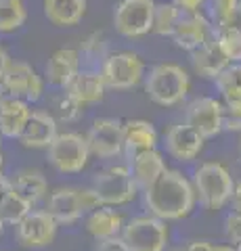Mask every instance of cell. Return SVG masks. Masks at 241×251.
<instances>
[{
  "instance_id": "cell-41",
  "label": "cell",
  "mask_w": 241,
  "mask_h": 251,
  "mask_svg": "<svg viewBox=\"0 0 241 251\" xmlns=\"http://www.w3.org/2000/svg\"><path fill=\"white\" fill-rule=\"evenodd\" d=\"M6 193H11V178L4 176V172H2V174H0V199H2Z\"/></svg>"
},
{
  "instance_id": "cell-25",
  "label": "cell",
  "mask_w": 241,
  "mask_h": 251,
  "mask_svg": "<svg viewBox=\"0 0 241 251\" xmlns=\"http://www.w3.org/2000/svg\"><path fill=\"white\" fill-rule=\"evenodd\" d=\"M11 188L17 195H21L32 205L40 203L49 195V182L40 170H19L17 174L11 176Z\"/></svg>"
},
{
  "instance_id": "cell-5",
  "label": "cell",
  "mask_w": 241,
  "mask_h": 251,
  "mask_svg": "<svg viewBox=\"0 0 241 251\" xmlns=\"http://www.w3.org/2000/svg\"><path fill=\"white\" fill-rule=\"evenodd\" d=\"M107 90H130L145 80L147 65L143 57L134 50L109 52L99 65Z\"/></svg>"
},
{
  "instance_id": "cell-48",
  "label": "cell",
  "mask_w": 241,
  "mask_h": 251,
  "mask_svg": "<svg viewBox=\"0 0 241 251\" xmlns=\"http://www.w3.org/2000/svg\"><path fill=\"white\" fill-rule=\"evenodd\" d=\"M237 251H241V245H239V247H237Z\"/></svg>"
},
{
  "instance_id": "cell-30",
  "label": "cell",
  "mask_w": 241,
  "mask_h": 251,
  "mask_svg": "<svg viewBox=\"0 0 241 251\" xmlns=\"http://www.w3.org/2000/svg\"><path fill=\"white\" fill-rule=\"evenodd\" d=\"M214 40L218 42L231 63L241 65V25H227L214 29Z\"/></svg>"
},
{
  "instance_id": "cell-3",
  "label": "cell",
  "mask_w": 241,
  "mask_h": 251,
  "mask_svg": "<svg viewBox=\"0 0 241 251\" xmlns=\"http://www.w3.org/2000/svg\"><path fill=\"white\" fill-rule=\"evenodd\" d=\"M191 184L195 191V199L204 209L218 211L229 205L235 180L229 168L220 161H204L195 168L191 176Z\"/></svg>"
},
{
  "instance_id": "cell-43",
  "label": "cell",
  "mask_w": 241,
  "mask_h": 251,
  "mask_svg": "<svg viewBox=\"0 0 241 251\" xmlns=\"http://www.w3.org/2000/svg\"><path fill=\"white\" fill-rule=\"evenodd\" d=\"M2 170H4V153H2V149H0V174H2Z\"/></svg>"
},
{
  "instance_id": "cell-34",
  "label": "cell",
  "mask_w": 241,
  "mask_h": 251,
  "mask_svg": "<svg viewBox=\"0 0 241 251\" xmlns=\"http://www.w3.org/2000/svg\"><path fill=\"white\" fill-rule=\"evenodd\" d=\"M214 86H216V92L220 94V99L224 97V94L239 90L241 88V65L231 63L229 67H224L222 72L216 75Z\"/></svg>"
},
{
  "instance_id": "cell-23",
  "label": "cell",
  "mask_w": 241,
  "mask_h": 251,
  "mask_svg": "<svg viewBox=\"0 0 241 251\" xmlns=\"http://www.w3.org/2000/svg\"><path fill=\"white\" fill-rule=\"evenodd\" d=\"M88 9V0H44V17L55 27L78 25Z\"/></svg>"
},
{
  "instance_id": "cell-29",
  "label": "cell",
  "mask_w": 241,
  "mask_h": 251,
  "mask_svg": "<svg viewBox=\"0 0 241 251\" xmlns=\"http://www.w3.org/2000/svg\"><path fill=\"white\" fill-rule=\"evenodd\" d=\"M183 13L170 2H155L153 9V27L151 31L158 36H172V31L176 27V23L181 21Z\"/></svg>"
},
{
  "instance_id": "cell-40",
  "label": "cell",
  "mask_w": 241,
  "mask_h": 251,
  "mask_svg": "<svg viewBox=\"0 0 241 251\" xmlns=\"http://www.w3.org/2000/svg\"><path fill=\"white\" fill-rule=\"evenodd\" d=\"M11 54L6 52V49L4 46H0V82H2V77H4V74H6V69H9V65H11Z\"/></svg>"
},
{
  "instance_id": "cell-11",
  "label": "cell",
  "mask_w": 241,
  "mask_h": 251,
  "mask_svg": "<svg viewBox=\"0 0 241 251\" xmlns=\"http://www.w3.org/2000/svg\"><path fill=\"white\" fill-rule=\"evenodd\" d=\"M59 224L46 209H32L15 226V239L26 249H44L57 237Z\"/></svg>"
},
{
  "instance_id": "cell-20",
  "label": "cell",
  "mask_w": 241,
  "mask_h": 251,
  "mask_svg": "<svg viewBox=\"0 0 241 251\" xmlns=\"http://www.w3.org/2000/svg\"><path fill=\"white\" fill-rule=\"evenodd\" d=\"M189 57H191L193 72L199 77H204V80H212V82L216 80V75H218L224 67L231 65V61L227 59V54L222 52V49L214 38L208 40L206 44H201L199 49H195L193 52H189Z\"/></svg>"
},
{
  "instance_id": "cell-39",
  "label": "cell",
  "mask_w": 241,
  "mask_h": 251,
  "mask_svg": "<svg viewBox=\"0 0 241 251\" xmlns=\"http://www.w3.org/2000/svg\"><path fill=\"white\" fill-rule=\"evenodd\" d=\"M231 207L233 211L241 214V182H235V188H233V195H231Z\"/></svg>"
},
{
  "instance_id": "cell-38",
  "label": "cell",
  "mask_w": 241,
  "mask_h": 251,
  "mask_svg": "<svg viewBox=\"0 0 241 251\" xmlns=\"http://www.w3.org/2000/svg\"><path fill=\"white\" fill-rule=\"evenodd\" d=\"M185 251H214V243L204 241V239H199V241H191L189 245L185 247Z\"/></svg>"
},
{
  "instance_id": "cell-42",
  "label": "cell",
  "mask_w": 241,
  "mask_h": 251,
  "mask_svg": "<svg viewBox=\"0 0 241 251\" xmlns=\"http://www.w3.org/2000/svg\"><path fill=\"white\" fill-rule=\"evenodd\" d=\"M214 251H237V247L229 245V243H214Z\"/></svg>"
},
{
  "instance_id": "cell-7",
  "label": "cell",
  "mask_w": 241,
  "mask_h": 251,
  "mask_svg": "<svg viewBox=\"0 0 241 251\" xmlns=\"http://www.w3.org/2000/svg\"><path fill=\"white\" fill-rule=\"evenodd\" d=\"M46 155L59 174H80L92 157L86 138L78 132H59L46 149Z\"/></svg>"
},
{
  "instance_id": "cell-12",
  "label": "cell",
  "mask_w": 241,
  "mask_h": 251,
  "mask_svg": "<svg viewBox=\"0 0 241 251\" xmlns=\"http://www.w3.org/2000/svg\"><path fill=\"white\" fill-rule=\"evenodd\" d=\"M185 124L197 130L206 140L222 132V100L216 97H197L185 109Z\"/></svg>"
},
{
  "instance_id": "cell-35",
  "label": "cell",
  "mask_w": 241,
  "mask_h": 251,
  "mask_svg": "<svg viewBox=\"0 0 241 251\" xmlns=\"http://www.w3.org/2000/svg\"><path fill=\"white\" fill-rule=\"evenodd\" d=\"M224 237H227L229 245L233 247L241 245V214H237V211H231L224 218Z\"/></svg>"
},
{
  "instance_id": "cell-2",
  "label": "cell",
  "mask_w": 241,
  "mask_h": 251,
  "mask_svg": "<svg viewBox=\"0 0 241 251\" xmlns=\"http://www.w3.org/2000/svg\"><path fill=\"white\" fill-rule=\"evenodd\" d=\"M145 92L160 107L181 105L191 92L189 72L178 63H158L145 74Z\"/></svg>"
},
{
  "instance_id": "cell-32",
  "label": "cell",
  "mask_w": 241,
  "mask_h": 251,
  "mask_svg": "<svg viewBox=\"0 0 241 251\" xmlns=\"http://www.w3.org/2000/svg\"><path fill=\"white\" fill-rule=\"evenodd\" d=\"M84 113V107L69 94L67 90H61L55 99H53L51 115L57 122H78Z\"/></svg>"
},
{
  "instance_id": "cell-18",
  "label": "cell",
  "mask_w": 241,
  "mask_h": 251,
  "mask_svg": "<svg viewBox=\"0 0 241 251\" xmlns=\"http://www.w3.org/2000/svg\"><path fill=\"white\" fill-rule=\"evenodd\" d=\"M65 90L82 107H88V105H97L105 99L107 86H105L103 75L99 72V67H82Z\"/></svg>"
},
{
  "instance_id": "cell-24",
  "label": "cell",
  "mask_w": 241,
  "mask_h": 251,
  "mask_svg": "<svg viewBox=\"0 0 241 251\" xmlns=\"http://www.w3.org/2000/svg\"><path fill=\"white\" fill-rule=\"evenodd\" d=\"M158 140H160V134L149 120L124 122V151L128 155L158 149Z\"/></svg>"
},
{
  "instance_id": "cell-8",
  "label": "cell",
  "mask_w": 241,
  "mask_h": 251,
  "mask_svg": "<svg viewBox=\"0 0 241 251\" xmlns=\"http://www.w3.org/2000/svg\"><path fill=\"white\" fill-rule=\"evenodd\" d=\"M46 82L44 77L26 61H11L9 69L0 82V94L13 99H21L26 103H38L44 97Z\"/></svg>"
},
{
  "instance_id": "cell-28",
  "label": "cell",
  "mask_w": 241,
  "mask_h": 251,
  "mask_svg": "<svg viewBox=\"0 0 241 251\" xmlns=\"http://www.w3.org/2000/svg\"><path fill=\"white\" fill-rule=\"evenodd\" d=\"M241 0H210V21L214 29L227 25H241Z\"/></svg>"
},
{
  "instance_id": "cell-17",
  "label": "cell",
  "mask_w": 241,
  "mask_h": 251,
  "mask_svg": "<svg viewBox=\"0 0 241 251\" xmlns=\"http://www.w3.org/2000/svg\"><path fill=\"white\" fill-rule=\"evenodd\" d=\"M59 134V122L44 109H32L26 128L19 134V145L26 149H49Z\"/></svg>"
},
{
  "instance_id": "cell-10",
  "label": "cell",
  "mask_w": 241,
  "mask_h": 251,
  "mask_svg": "<svg viewBox=\"0 0 241 251\" xmlns=\"http://www.w3.org/2000/svg\"><path fill=\"white\" fill-rule=\"evenodd\" d=\"M90 155L99 159H115L124 153V122L113 117H99L84 136Z\"/></svg>"
},
{
  "instance_id": "cell-33",
  "label": "cell",
  "mask_w": 241,
  "mask_h": 251,
  "mask_svg": "<svg viewBox=\"0 0 241 251\" xmlns=\"http://www.w3.org/2000/svg\"><path fill=\"white\" fill-rule=\"evenodd\" d=\"M222 100V132H241V88L229 92Z\"/></svg>"
},
{
  "instance_id": "cell-37",
  "label": "cell",
  "mask_w": 241,
  "mask_h": 251,
  "mask_svg": "<svg viewBox=\"0 0 241 251\" xmlns=\"http://www.w3.org/2000/svg\"><path fill=\"white\" fill-rule=\"evenodd\" d=\"M95 251H128L126 243L120 237H109V239H103V241H97V249Z\"/></svg>"
},
{
  "instance_id": "cell-47",
  "label": "cell",
  "mask_w": 241,
  "mask_h": 251,
  "mask_svg": "<svg viewBox=\"0 0 241 251\" xmlns=\"http://www.w3.org/2000/svg\"><path fill=\"white\" fill-rule=\"evenodd\" d=\"M2 140H4V138H2V136H0V149H2Z\"/></svg>"
},
{
  "instance_id": "cell-13",
  "label": "cell",
  "mask_w": 241,
  "mask_h": 251,
  "mask_svg": "<svg viewBox=\"0 0 241 251\" xmlns=\"http://www.w3.org/2000/svg\"><path fill=\"white\" fill-rule=\"evenodd\" d=\"M49 214L55 218L59 226H72L78 220L86 216L82 203V188L76 186H61L55 188L51 195H46V207Z\"/></svg>"
},
{
  "instance_id": "cell-31",
  "label": "cell",
  "mask_w": 241,
  "mask_h": 251,
  "mask_svg": "<svg viewBox=\"0 0 241 251\" xmlns=\"http://www.w3.org/2000/svg\"><path fill=\"white\" fill-rule=\"evenodd\" d=\"M78 50H80L84 61L90 63L88 67H99L101 63L105 61L107 54H109L105 34H103V31H92V34H88L82 40V44H80V49H78Z\"/></svg>"
},
{
  "instance_id": "cell-6",
  "label": "cell",
  "mask_w": 241,
  "mask_h": 251,
  "mask_svg": "<svg viewBox=\"0 0 241 251\" xmlns=\"http://www.w3.org/2000/svg\"><path fill=\"white\" fill-rule=\"evenodd\" d=\"M120 237L128 251H166L170 243L168 222L151 214L134 216L124 224Z\"/></svg>"
},
{
  "instance_id": "cell-19",
  "label": "cell",
  "mask_w": 241,
  "mask_h": 251,
  "mask_svg": "<svg viewBox=\"0 0 241 251\" xmlns=\"http://www.w3.org/2000/svg\"><path fill=\"white\" fill-rule=\"evenodd\" d=\"M128 170L132 178H134L136 186L145 191L149 184H153L164 172L168 170L166 166V157L161 155L158 149H149V151H138L128 155Z\"/></svg>"
},
{
  "instance_id": "cell-46",
  "label": "cell",
  "mask_w": 241,
  "mask_h": 251,
  "mask_svg": "<svg viewBox=\"0 0 241 251\" xmlns=\"http://www.w3.org/2000/svg\"><path fill=\"white\" fill-rule=\"evenodd\" d=\"M239 157H241V138H239Z\"/></svg>"
},
{
  "instance_id": "cell-16",
  "label": "cell",
  "mask_w": 241,
  "mask_h": 251,
  "mask_svg": "<svg viewBox=\"0 0 241 251\" xmlns=\"http://www.w3.org/2000/svg\"><path fill=\"white\" fill-rule=\"evenodd\" d=\"M80 69H82L80 50L72 49V46H63V49H57L49 57V61H46V65H44L42 77H44V82H49L51 86H55V88L65 90Z\"/></svg>"
},
{
  "instance_id": "cell-22",
  "label": "cell",
  "mask_w": 241,
  "mask_h": 251,
  "mask_svg": "<svg viewBox=\"0 0 241 251\" xmlns=\"http://www.w3.org/2000/svg\"><path fill=\"white\" fill-rule=\"evenodd\" d=\"M124 224H126V220H124L122 211H118V207L101 205L97 209H92L90 214H86V232L95 241L118 237L124 228Z\"/></svg>"
},
{
  "instance_id": "cell-27",
  "label": "cell",
  "mask_w": 241,
  "mask_h": 251,
  "mask_svg": "<svg viewBox=\"0 0 241 251\" xmlns=\"http://www.w3.org/2000/svg\"><path fill=\"white\" fill-rule=\"evenodd\" d=\"M34 209V205L29 201H26L21 197V195H17L11 188V193H6L2 199H0V218H2V222L6 226H17L23 218H26L29 211Z\"/></svg>"
},
{
  "instance_id": "cell-26",
  "label": "cell",
  "mask_w": 241,
  "mask_h": 251,
  "mask_svg": "<svg viewBox=\"0 0 241 251\" xmlns=\"http://www.w3.org/2000/svg\"><path fill=\"white\" fill-rule=\"evenodd\" d=\"M27 21V9L23 0H0V34H13Z\"/></svg>"
},
{
  "instance_id": "cell-1",
  "label": "cell",
  "mask_w": 241,
  "mask_h": 251,
  "mask_svg": "<svg viewBox=\"0 0 241 251\" xmlns=\"http://www.w3.org/2000/svg\"><path fill=\"white\" fill-rule=\"evenodd\" d=\"M141 193L147 211L164 222L183 220L197 205L191 178L185 176L181 170L172 168H168L153 184H149Z\"/></svg>"
},
{
  "instance_id": "cell-21",
  "label": "cell",
  "mask_w": 241,
  "mask_h": 251,
  "mask_svg": "<svg viewBox=\"0 0 241 251\" xmlns=\"http://www.w3.org/2000/svg\"><path fill=\"white\" fill-rule=\"evenodd\" d=\"M29 115H32L29 103L0 94V136L2 138H19Z\"/></svg>"
},
{
  "instance_id": "cell-36",
  "label": "cell",
  "mask_w": 241,
  "mask_h": 251,
  "mask_svg": "<svg viewBox=\"0 0 241 251\" xmlns=\"http://www.w3.org/2000/svg\"><path fill=\"white\" fill-rule=\"evenodd\" d=\"M183 15H191V13H204L208 0H170Z\"/></svg>"
},
{
  "instance_id": "cell-15",
  "label": "cell",
  "mask_w": 241,
  "mask_h": 251,
  "mask_svg": "<svg viewBox=\"0 0 241 251\" xmlns=\"http://www.w3.org/2000/svg\"><path fill=\"white\" fill-rule=\"evenodd\" d=\"M164 145H166V153L172 157V159L181 161V163H191L204 151L206 138L201 136L197 130H193L191 126H187L183 122V124L172 126V128L166 132Z\"/></svg>"
},
{
  "instance_id": "cell-14",
  "label": "cell",
  "mask_w": 241,
  "mask_h": 251,
  "mask_svg": "<svg viewBox=\"0 0 241 251\" xmlns=\"http://www.w3.org/2000/svg\"><path fill=\"white\" fill-rule=\"evenodd\" d=\"M170 38L174 40L178 49L193 52L195 49H199L201 44H206L208 40L214 38V23L210 21L206 13L183 15Z\"/></svg>"
},
{
  "instance_id": "cell-49",
  "label": "cell",
  "mask_w": 241,
  "mask_h": 251,
  "mask_svg": "<svg viewBox=\"0 0 241 251\" xmlns=\"http://www.w3.org/2000/svg\"><path fill=\"white\" fill-rule=\"evenodd\" d=\"M239 9H241V2H239Z\"/></svg>"
},
{
  "instance_id": "cell-44",
  "label": "cell",
  "mask_w": 241,
  "mask_h": 251,
  "mask_svg": "<svg viewBox=\"0 0 241 251\" xmlns=\"http://www.w3.org/2000/svg\"><path fill=\"white\" fill-rule=\"evenodd\" d=\"M4 226H6V224L2 222V218H0V237H2V232H4Z\"/></svg>"
},
{
  "instance_id": "cell-4",
  "label": "cell",
  "mask_w": 241,
  "mask_h": 251,
  "mask_svg": "<svg viewBox=\"0 0 241 251\" xmlns=\"http://www.w3.org/2000/svg\"><path fill=\"white\" fill-rule=\"evenodd\" d=\"M90 186L97 193L101 205H109V207L128 205L141 193V188L136 186L128 166H109L97 172Z\"/></svg>"
},
{
  "instance_id": "cell-45",
  "label": "cell",
  "mask_w": 241,
  "mask_h": 251,
  "mask_svg": "<svg viewBox=\"0 0 241 251\" xmlns=\"http://www.w3.org/2000/svg\"><path fill=\"white\" fill-rule=\"evenodd\" d=\"M166 251H185V249H178V247H176V249H166Z\"/></svg>"
},
{
  "instance_id": "cell-9",
  "label": "cell",
  "mask_w": 241,
  "mask_h": 251,
  "mask_svg": "<svg viewBox=\"0 0 241 251\" xmlns=\"http://www.w3.org/2000/svg\"><path fill=\"white\" fill-rule=\"evenodd\" d=\"M155 0H120L113 11V27L122 38H143L153 27Z\"/></svg>"
}]
</instances>
